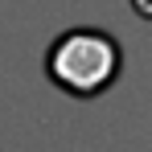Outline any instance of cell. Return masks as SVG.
Instances as JSON below:
<instances>
[{
    "label": "cell",
    "mask_w": 152,
    "mask_h": 152,
    "mask_svg": "<svg viewBox=\"0 0 152 152\" xmlns=\"http://www.w3.org/2000/svg\"><path fill=\"white\" fill-rule=\"evenodd\" d=\"M124 70V53L119 41L103 29H66L45 53V74L58 91L74 95V99H95L103 91L115 86V78Z\"/></svg>",
    "instance_id": "obj_1"
},
{
    "label": "cell",
    "mask_w": 152,
    "mask_h": 152,
    "mask_svg": "<svg viewBox=\"0 0 152 152\" xmlns=\"http://www.w3.org/2000/svg\"><path fill=\"white\" fill-rule=\"evenodd\" d=\"M132 4H136L140 17H148V21H152V0H132Z\"/></svg>",
    "instance_id": "obj_2"
}]
</instances>
